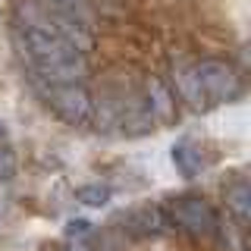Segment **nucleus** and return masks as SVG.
I'll return each instance as SVG.
<instances>
[{
	"mask_svg": "<svg viewBox=\"0 0 251 251\" xmlns=\"http://www.w3.org/2000/svg\"><path fill=\"white\" fill-rule=\"evenodd\" d=\"M13 41L19 47L22 60L28 63L31 78H41V82H82L88 75V57L57 35H47V31L31 25H16Z\"/></svg>",
	"mask_w": 251,
	"mask_h": 251,
	"instance_id": "1",
	"label": "nucleus"
},
{
	"mask_svg": "<svg viewBox=\"0 0 251 251\" xmlns=\"http://www.w3.org/2000/svg\"><path fill=\"white\" fill-rule=\"evenodd\" d=\"M176 78H179L182 98L198 110V113H204V110H210V107H220V104H229V100H235L242 94L239 73L223 60L195 63V66L182 69Z\"/></svg>",
	"mask_w": 251,
	"mask_h": 251,
	"instance_id": "2",
	"label": "nucleus"
},
{
	"mask_svg": "<svg viewBox=\"0 0 251 251\" xmlns=\"http://www.w3.org/2000/svg\"><path fill=\"white\" fill-rule=\"evenodd\" d=\"M16 25H31V28L47 31V35H57L82 53H88L94 47V31H91L88 16L63 10V6L47 3V0H19V6H16Z\"/></svg>",
	"mask_w": 251,
	"mask_h": 251,
	"instance_id": "3",
	"label": "nucleus"
},
{
	"mask_svg": "<svg viewBox=\"0 0 251 251\" xmlns=\"http://www.w3.org/2000/svg\"><path fill=\"white\" fill-rule=\"evenodd\" d=\"M35 91L41 94L53 116H60L66 126H91L94 123V100L82 82H41L35 78Z\"/></svg>",
	"mask_w": 251,
	"mask_h": 251,
	"instance_id": "4",
	"label": "nucleus"
},
{
	"mask_svg": "<svg viewBox=\"0 0 251 251\" xmlns=\"http://www.w3.org/2000/svg\"><path fill=\"white\" fill-rule=\"evenodd\" d=\"M167 220L176 223L179 229L198 235V239H210L217 232V214L204 198L198 195H179V198L170 201L167 207Z\"/></svg>",
	"mask_w": 251,
	"mask_h": 251,
	"instance_id": "5",
	"label": "nucleus"
},
{
	"mask_svg": "<svg viewBox=\"0 0 251 251\" xmlns=\"http://www.w3.org/2000/svg\"><path fill=\"white\" fill-rule=\"evenodd\" d=\"M120 223L135 235H160V232H167L170 220L157 204H135V207H129L120 217Z\"/></svg>",
	"mask_w": 251,
	"mask_h": 251,
	"instance_id": "6",
	"label": "nucleus"
},
{
	"mask_svg": "<svg viewBox=\"0 0 251 251\" xmlns=\"http://www.w3.org/2000/svg\"><path fill=\"white\" fill-rule=\"evenodd\" d=\"M223 204H226V214H229L239 229H248L251 223V185L245 179H235L223 188Z\"/></svg>",
	"mask_w": 251,
	"mask_h": 251,
	"instance_id": "7",
	"label": "nucleus"
},
{
	"mask_svg": "<svg viewBox=\"0 0 251 251\" xmlns=\"http://www.w3.org/2000/svg\"><path fill=\"white\" fill-rule=\"evenodd\" d=\"M148 110H151L157 126H173L176 123V100H173L170 88L160 82V78H151L148 82Z\"/></svg>",
	"mask_w": 251,
	"mask_h": 251,
	"instance_id": "8",
	"label": "nucleus"
},
{
	"mask_svg": "<svg viewBox=\"0 0 251 251\" xmlns=\"http://www.w3.org/2000/svg\"><path fill=\"white\" fill-rule=\"evenodd\" d=\"M170 160H173V167H176V173L182 179H195L204 170V163H207L204 154H201V148L188 138H179L176 145L170 148Z\"/></svg>",
	"mask_w": 251,
	"mask_h": 251,
	"instance_id": "9",
	"label": "nucleus"
},
{
	"mask_svg": "<svg viewBox=\"0 0 251 251\" xmlns=\"http://www.w3.org/2000/svg\"><path fill=\"white\" fill-rule=\"evenodd\" d=\"M110 198H113V188L107 182H85L75 188V201L85 207H104V204H110Z\"/></svg>",
	"mask_w": 251,
	"mask_h": 251,
	"instance_id": "10",
	"label": "nucleus"
},
{
	"mask_svg": "<svg viewBox=\"0 0 251 251\" xmlns=\"http://www.w3.org/2000/svg\"><path fill=\"white\" fill-rule=\"evenodd\" d=\"M16 170H19V160H16V151L6 145H0V182H6V179L16 176Z\"/></svg>",
	"mask_w": 251,
	"mask_h": 251,
	"instance_id": "11",
	"label": "nucleus"
},
{
	"mask_svg": "<svg viewBox=\"0 0 251 251\" xmlns=\"http://www.w3.org/2000/svg\"><path fill=\"white\" fill-rule=\"evenodd\" d=\"M94 235V226L88 220H69L66 223V239H91Z\"/></svg>",
	"mask_w": 251,
	"mask_h": 251,
	"instance_id": "12",
	"label": "nucleus"
},
{
	"mask_svg": "<svg viewBox=\"0 0 251 251\" xmlns=\"http://www.w3.org/2000/svg\"><path fill=\"white\" fill-rule=\"evenodd\" d=\"M47 3H57L63 10H73L78 16H88V0H47Z\"/></svg>",
	"mask_w": 251,
	"mask_h": 251,
	"instance_id": "13",
	"label": "nucleus"
},
{
	"mask_svg": "<svg viewBox=\"0 0 251 251\" xmlns=\"http://www.w3.org/2000/svg\"><path fill=\"white\" fill-rule=\"evenodd\" d=\"M91 239H94V235H91ZM91 239H66V248H60V251H98Z\"/></svg>",
	"mask_w": 251,
	"mask_h": 251,
	"instance_id": "14",
	"label": "nucleus"
},
{
	"mask_svg": "<svg viewBox=\"0 0 251 251\" xmlns=\"http://www.w3.org/2000/svg\"><path fill=\"white\" fill-rule=\"evenodd\" d=\"M3 138H6V126L0 123V141H3Z\"/></svg>",
	"mask_w": 251,
	"mask_h": 251,
	"instance_id": "15",
	"label": "nucleus"
},
{
	"mask_svg": "<svg viewBox=\"0 0 251 251\" xmlns=\"http://www.w3.org/2000/svg\"><path fill=\"white\" fill-rule=\"evenodd\" d=\"M50 251H60V248H50Z\"/></svg>",
	"mask_w": 251,
	"mask_h": 251,
	"instance_id": "16",
	"label": "nucleus"
}]
</instances>
